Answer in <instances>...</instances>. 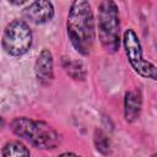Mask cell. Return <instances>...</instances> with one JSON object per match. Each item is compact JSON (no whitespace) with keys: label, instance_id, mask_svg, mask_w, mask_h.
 <instances>
[{"label":"cell","instance_id":"13","mask_svg":"<svg viewBox=\"0 0 157 157\" xmlns=\"http://www.w3.org/2000/svg\"><path fill=\"white\" fill-rule=\"evenodd\" d=\"M5 126H6V120H5V118L0 114V131H2Z\"/></svg>","mask_w":157,"mask_h":157},{"label":"cell","instance_id":"3","mask_svg":"<svg viewBox=\"0 0 157 157\" xmlns=\"http://www.w3.org/2000/svg\"><path fill=\"white\" fill-rule=\"evenodd\" d=\"M96 31L102 48L108 54H115L121 45V25L119 6L113 0H103L97 5Z\"/></svg>","mask_w":157,"mask_h":157},{"label":"cell","instance_id":"2","mask_svg":"<svg viewBox=\"0 0 157 157\" xmlns=\"http://www.w3.org/2000/svg\"><path fill=\"white\" fill-rule=\"evenodd\" d=\"M13 135L42 151H53L63 142V135L48 121L29 117H15L10 121Z\"/></svg>","mask_w":157,"mask_h":157},{"label":"cell","instance_id":"6","mask_svg":"<svg viewBox=\"0 0 157 157\" xmlns=\"http://www.w3.org/2000/svg\"><path fill=\"white\" fill-rule=\"evenodd\" d=\"M55 16V7L52 1L48 0H36L29 1L22 9V17L28 23L33 25H45L50 22Z\"/></svg>","mask_w":157,"mask_h":157},{"label":"cell","instance_id":"7","mask_svg":"<svg viewBox=\"0 0 157 157\" xmlns=\"http://www.w3.org/2000/svg\"><path fill=\"white\" fill-rule=\"evenodd\" d=\"M33 72L37 82L40 86L48 87L52 85L55 75H54V55L50 49L43 48L38 53L34 60Z\"/></svg>","mask_w":157,"mask_h":157},{"label":"cell","instance_id":"10","mask_svg":"<svg viewBox=\"0 0 157 157\" xmlns=\"http://www.w3.org/2000/svg\"><path fill=\"white\" fill-rule=\"evenodd\" d=\"M1 157H31V151L21 140H7L0 148Z\"/></svg>","mask_w":157,"mask_h":157},{"label":"cell","instance_id":"9","mask_svg":"<svg viewBox=\"0 0 157 157\" xmlns=\"http://www.w3.org/2000/svg\"><path fill=\"white\" fill-rule=\"evenodd\" d=\"M60 65L65 74L74 81H86L87 78V67L85 63L80 59H74L66 55H63L60 59Z\"/></svg>","mask_w":157,"mask_h":157},{"label":"cell","instance_id":"8","mask_svg":"<svg viewBox=\"0 0 157 157\" xmlns=\"http://www.w3.org/2000/svg\"><path fill=\"white\" fill-rule=\"evenodd\" d=\"M144 105V96L140 88H131L123 97V117L128 124H134L139 120Z\"/></svg>","mask_w":157,"mask_h":157},{"label":"cell","instance_id":"14","mask_svg":"<svg viewBox=\"0 0 157 157\" xmlns=\"http://www.w3.org/2000/svg\"><path fill=\"white\" fill-rule=\"evenodd\" d=\"M151 157H156V153H152V156Z\"/></svg>","mask_w":157,"mask_h":157},{"label":"cell","instance_id":"12","mask_svg":"<svg viewBox=\"0 0 157 157\" xmlns=\"http://www.w3.org/2000/svg\"><path fill=\"white\" fill-rule=\"evenodd\" d=\"M58 157H83L76 152H72V151H64V152H60L58 155Z\"/></svg>","mask_w":157,"mask_h":157},{"label":"cell","instance_id":"1","mask_svg":"<svg viewBox=\"0 0 157 157\" xmlns=\"http://www.w3.org/2000/svg\"><path fill=\"white\" fill-rule=\"evenodd\" d=\"M65 28L75 52L82 56H90L94 47L97 31L96 17L88 1L74 0L70 4Z\"/></svg>","mask_w":157,"mask_h":157},{"label":"cell","instance_id":"5","mask_svg":"<svg viewBox=\"0 0 157 157\" xmlns=\"http://www.w3.org/2000/svg\"><path fill=\"white\" fill-rule=\"evenodd\" d=\"M121 45L126 56V60L135 74L142 78H148L151 81L157 80V69L156 65L147 60L144 55V49L141 40L136 31L131 27L124 29L121 33Z\"/></svg>","mask_w":157,"mask_h":157},{"label":"cell","instance_id":"4","mask_svg":"<svg viewBox=\"0 0 157 157\" xmlns=\"http://www.w3.org/2000/svg\"><path fill=\"white\" fill-rule=\"evenodd\" d=\"M33 44V32L25 20L13 18L4 28L1 34V48L11 58L26 55Z\"/></svg>","mask_w":157,"mask_h":157},{"label":"cell","instance_id":"11","mask_svg":"<svg viewBox=\"0 0 157 157\" xmlns=\"http://www.w3.org/2000/svg\"><path fill=\"white\" fill-rule=\"evenodd\" d=\"M93 146L96 148V151L107 157L109 155H112L113 152V146H112V141H110V137L108 136V134L102 130L101 128H96L94 131H93Z\"/></svg>","mask_w":157,"mask_h":157}]
</instances>
